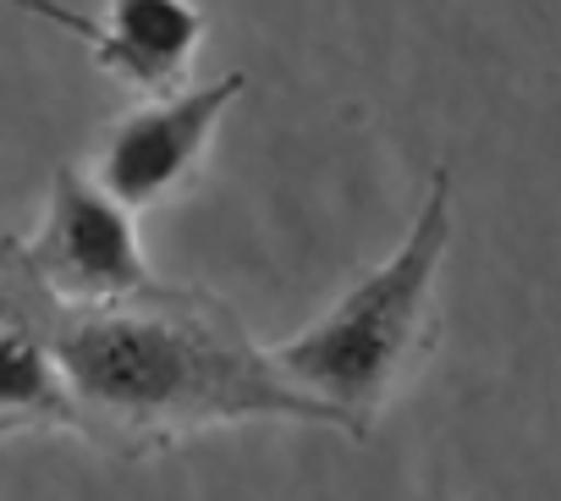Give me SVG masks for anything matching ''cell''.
I'll use <instances>...</instances> for the list:
<instances>
[{
	"mask_svg": "<svg viewBox=\"0 0 561 501\" xmlns=\"http://www.w3.org/2000/svg\"><path fill=\"white\" fill-rule=\"evenodd\" d=\"M45 326L78 408V430L122 452H160L209 424L342 419L275 369L270 348L198 287L149 282L111 304L45 298Z\"/></svg>",
	"mask_w": 561,
	"mask_h": 501,
	"instance_id": "6da1fadb",
	"label": "cell"
},
{
	"mask_svg": "<svg viewBox=\"0 0 561 501\" xmlns=\"http://www.w3.org/2000/svg\"><path fill=\"white\" fill-rule=\"evenodd\" d=\"M451 248V171L440 166L424 204L397 242V254L358 276L314 326L275 342L270 358L298 391L325 402L353 441L369 435L375 413L413 375L435 342V276Z\"/></svg>",
	"mask_w": 561,
	"mask_h": 501,
	"instance_id": "7a4b0ae2",
	"label": "cell"
},
{
	"mask_svg": "<svg viewBox=\"0 0 561 501\" xmlns=\"http://www.w3.org/2000/svg\"><path fill=\"white\" fill-rule=\"evenodd\" d=\"M18 254L39 293L56 304H111L154 282L138 242V215L78 166L56 171L50 204L34 237L18 242Z\"/></svg>",
	"mask_w": 561,
	"mask_h": 501,
	"instance_id": "3957f363",
	"label": "cell"
},
{
	"mask_svg": "<svg viewBox=\"0 0 561 501\" xmlns=\"http://www.w3.org/2000/svg\"><path fill=\"white\" fill-rule=\"evenodd\" d=\"M248 89L242 72H220L198 89H182V94H160L154 105H138L127 111L105 144H100V160H94V182L122 198L133 215L171 198L204 160L226 105Z\"/></svg>",
	"mask_w": 561,
	"mask_h": 501,
	"instance_id": "277c9868",
	"label": "cell"
},
{
	"mask_svg": "<svg viewBox=\"0 0 561 501\" xmlns=\"http://www.w3.org/2000/svg\"><path fill=\"white\" fill-rule=\"evenodd\" d=\"M78 430V408L45 326V293L23 254L0 242V435Z\"/></svg>",
	"mask_w": 561,
	"mask_h": 501,
	"instance_id": "5b68a950",
	"label": "cell"
},
{
	"mask_svg": "<svg viewBox=\"0 0 561 501\" xmlns=\"http://www.w3.org/2000/svg\"><path fill=\"white\" fill-rule=\"evenodd\" d=\"M18 7H28V12L50 18L56 29L89 39V50L105 72H116L133 89H149V94H165L204 39V12L193 0H111L100 23L61 7V0H18Z\"/></svg>",
	"mask_w": 561,
	"mask_h": 501,
	"instance_id": "8992f818",
	"label": "cell"
}]
</instances>
